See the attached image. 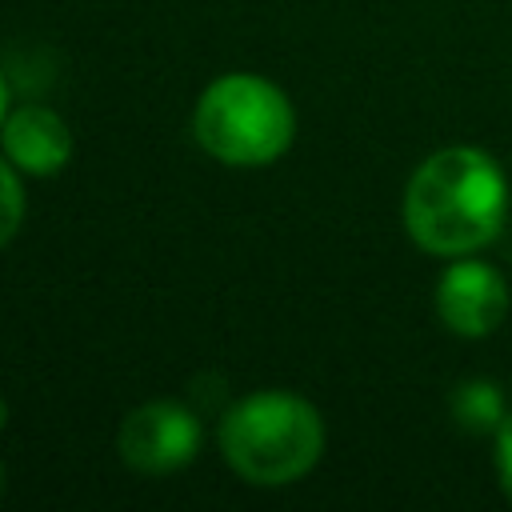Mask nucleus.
I'll list each match as a JSON object with an SVG mask.
<instances>
[{
    "mask_svg": "<svg viewBox=\"0 0 512 512\" xmlns=\"http://www.w3.org/2000/svg\"><path fill=\"white\" fill-rule=\"evenodd\" d=\"M508 208L500 164L480 148H444L428 156L404 192V228L432 256L484 248Z\"/></svg>",
    "mask_w": 512,
    "mask_h": 512,
    "instance_id": "nucleus-1",
    "label": "nucleus"
},
{
    "mask_svg": "<svg viewBox=\"0 0 512 512\" xmlns=\"http://www.w3.org/2000/svg\"><path fill=\"white\" fill-rule=\"evenodd\" d=\"M220 448L248 484H292L324 452V424L316 408L292 392H256L228 408Z\"/></svg>",
    "mask_w": 512,
    "mask_h": 512,
    "instance_id": "nucleus-2",
    "label": "nucleus"
},
{
    "mask_svg": "<svg viewBox=\"0 0 512 512\" xmlns=\"http://www.w3.org/2000/svg\"><path fill=\"white\" fill-rule=\"evenodd\" d=\"M192 132L216 160L252 168L272 164L292 144L296 116L276 84L236 72L208 84V92L196 104Z\"/></svg>",
    "mask_w": 512,
    "mask_h": 512,
    "instance_id": "nucleus-3",
    "label": "nucleus"
},
{
    "mask_svg": "<svg viewBox=\"0 0 512 512\" xmlns=\"http://www.w3.org/2000/svg\"><path fill=\"white\" fill-rule=\"evenodd\" d=\"M120 460L136 472H172L200 448V420L176 400H152L128 412L116 436Z\"/></svg>",
    "mask_w": 512,
    "mask_h": 512,
    "instance_id": "nucleus-4",
    "label": "nucleus"
},
{
    "mask_svg": "<svg viewBox=\"0 0 512 512\" xmlns=\"http://www.w3.org/2000/svg\"><path fill=\"white\" fill-rule=\"evenodd\" d=\"M436 312L456 336H488L508 312L504 276L480 260H456L440 276Z\"/></svg>",
    "mask_w": 512,
    "mask_h": 512,
    "instance_id": "nucleus-5",
    "label": "nucleus"
},
{
    "mask_svg": "<svg viewBox=\"0 0 512 512\" xmlns=\"http://www.w3.org/2000/svg\"><path fill=\"white\" fill-rule=\"evenodd\" d=\"M0 140H4V156L20 172H32V176L60 172L72 156V136H68L64 120L40 104H24L12 116H4Z\"/></svg>",
    "mask_w": 512,
    "mask_h": 512,
    "instance_id": "nucleus-6",
    "label": "nucleus"
},
{
    "mask_svg": "<svg viewBox=\"0 0 512 512\" xmlns=\"http://www.w3.org/2000/svg\"><path fill=\"white\" fill-rule=\"evenodd\" d=\"M456 416L468 428H500V420H504L500 416V392L492 384H484V380L464 384L456 392Z\"/></svg>",
    "mask_w": 512,
    "mask_h": 512,
    "instance_id": "nucleus-7",
    "label": "nucleus"
},
{
    "mask_svg": "<svg viewBox=\"0 0 512 512\" xmlns=\"http://www.w3.org/2000/svg\"><path fill=\"white\" fill-rule=\"evenodd\" d=\"M20 216H24V192H20V180H16V172L0 160V248L16 236Z\"/></svg>",
    "mask_w": 512,
    "mask_h": 512,
    "instance_id": "nucleus-8",
    "label": "nucleus"
},
{
    "mask_svg": "<svg viewBox=\"0 0 512 512\" xmlns=\"http://www.w3.org/2000/svg\"><path fill=\"white\" fill-rule=\"evenodd\" d=\"M496 472H500V484L504 492L512 496V412L500 420L496 428Z\"/></svg>",
    "mask_w": 512,
    "mask_h": 512,
    "instance_id": "nucleus-9",
    "label": "nucleus"
},
{
    "mask_svg": "<svg viewBox=\"0 0 512 512\" xmlns=\"http://www.w3.org/2000/svg\"><path fill=\"white\" fill-rule=\"evenodd\" d=\"M4 104H8V92H4V80H0V124H4Z\"/></svg>",
    "mask_w": 512,
    "mask_h": 512,
    "instance_id": "nucleus-10",
    "label": "nucleus"
},
{
    "mask_svg": "<svg viewBox=\"0 0 512 512\" xmlns=\"http://www.w3.org/2000/svg\"><path fill=\"white\" fill-rule=\"evenodd\" d=\"M0 424H4V400H0Z\"/></svg>",
    "mask_w": 512,
    "mask_h": 512,
    "instance_id": "nucleus-11",
    "label": "nucleus"
},
{
    "mask_svg": "<svg viewBox=\"0 0 512 512\" xmlns=\"http://www.w3.org/2000/svg\"><path fill=\"white\" fill-rule=\"evenodd\" d=\"M0 492H4V468H0Z\"/></svg>",
    "mask_w": 512,
    "mask_h": 512,
    "instance_id": "nucleus-12",
    "label": "nucleus"
}]
</instances>
